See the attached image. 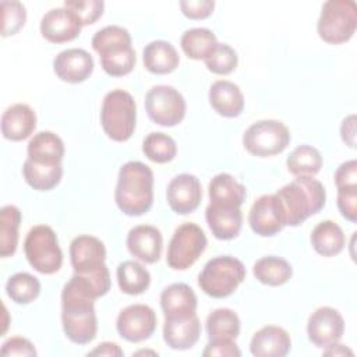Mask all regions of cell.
Returning a JSON list of instances; mask_svg holds the SVG:
<instances>
[{"instance_id":"obj_1","label":"cell","mask_w":357,"mask_h":357,"mask_svg":"<svg viewBox=\"0 0 357 357\" xmlns=\"http://www.w3.org/2000/svg\"><path fill=\"white\" fill-rule=\"evenodd\" d=\"M61 325L67 339L75 344H88L96 337L95 298L74 278L64 284L61 291Z\"/></svg>"},{"instance_id":"obj_2","label":"cell","mask_w":357,"mask_h":357,"mask_svg":"<svg viewBox=\"0 0 357 357\" xmlns=\"http://www.w3.org/2000/svg\"><path fill=\"white\" fill-rule=\"evenodd\" d=\"M117 208L128 216L146 213L153 204V173L138 160L124 163L119 170L114 190Z\"/></svg>"},{"instance_id":"obj_3","label":"cell","mask_w":357,"mask_h":357,"mask_svg":"<svg viewBox=\"0 0 357 357\" xmlns=\"http://www.w3.org/2000/svg\"><path fill=\"white\" fill-rule=\"evenodd\" d=\"M286 213V226H298L318 213L326 201L324 184L308 176H301L276 191Z\"/></svg>"},{"instance_id":"obj_4","label":"cell","mask_w":357,"mask_h":357,"mask_svg":"<svg viewBox=\"0 0 357 357\" xmlns=\"http://www.w3.org/2000/svg\"><path fill=\"white\" fill-rule=\"evenodd\" d=\"M130 32L120 25H107L92 38V47L100 57L102 68L112 77H123L135 67V50Z\"/></svg>"},{"instance_id":"obj_5","label":"cell","mask_w":357,"mask_h":357,"mask_svg":"<svg viewBox=\"0 0 357 357\" xmlns=\"http://www.w3.org/2000/svg\"><path fill=\"white\" fill-rule=\"evenodd\" d=\"M100 124L110 139L116 142L130 139L137 124V103L132 95L124 89L107 92L102 102Z\"/></svg>"},{"instance_id":"obj_6","label":"cell","mask_w":357,"mask_h":357,"mask_svg":"<svg viewBox=\"0 0 357 357\" xmlns=\"http://www.w3.org/2000/svg\"><path fill=\"white\" fill-rule=\"evenodd\" d=\"M245 279V268L243 262L231 255H219L209 259L198 276L201 290L213 297L225 298Z\"/></svg>"},{"instance_id":"obj_7","label":"cell","mask_w":357,"mask_h":357,"mask_svg":"<svg viewBox=\"0 0 357 357\" xmlns=\"http://www.w3.org/2000/svg\"><path fill=\"white\" fill-rule=\"evenodd\" d=\"M357 28V6L353 0H329L324 3L317 22L319 38L331 45L350 40Z\"/></svg>"},{"instance_id":"obj_8","label":"cell","mask_w":357,"mask_h":357,"mask_svg":"<svg viewBox=\"0 0 357 357\" xmlns=\"http://www.w3.org/2000/svg\"><path fill=\"white\" fill-rule=\"evenodd\" d=\"M24 252L29 265L43 275H53L63 265V251L57 234L47 225H36L28 231Z\"/></svg>"},{"instance_id":"obj_9","label":"cell","mask_w":357,"mask_h":357,"mask_svg":"<svg viewBox=\"0 0 357 357\" xmlns=\"http://www.w3.org/2000/svg\"><path fill=\"white\" fill-rule=\"evenodd\" d=\"M208 244L204 230L195 223L180 225L169 243L166 262L174 271H185L192 266Z\"/></svg>"},{"instance_id":"obj_10","label":"cell","mask_w":357,"mask_h":357,"mask_svg":"<svg viewBox=\"0 0 357 357\" xmlns=\"http://www.w3.org/2000/svg\"><path fill=\"white\" fill-rule=\"evenodd\" d=\"M290 142V131L279 120H259L251 124L244 135L243 145L254 156L266 158L283 152Z\"/></svg>"},{"instance_id":"obj_11","label":"cell","mask_w":357,"mask_h":357,"mask_svg":"<svg viewBox=\"0 0 357 357\" xmlns=\"http://www.w3.org/2000/svg\"><path fill=\"white\" fill-rule=\"evenodd\" d=\"M148 117L159 126L173 127L183 121L187 110L184 96L170 85H155L145 95Z\"/></svg>"},{"instance_id":"obj_12","label":"cell","mask_w":357,"mask_h":357,"mask_svg":"<svg viewBox=\"0 0 357 357\" xmlns=\"http://www.w3.org/2000/svg\"><path fill=\"white\" fill-rule=\"evenodd\" d=\"M158 325L155 311L145 304H131L120 311L116 319L119 335L131 343H139L149 339Z\"/></svg>"},{"instance_id":"obj_13","label":"cell","mask_w":357,"mask_h":357,"mask_svg":"<svg viewBox=\"0 0 357 357\" xmlns=\"http://www.w3.org/2000/svg\"><path fill=\"white\" fill-rule=\"evenodd\" d=\"M248 223L254 233L271 237L286 226V213L276 194H265L257 198L248 213Z\"/></svg>"},{"instance_id":"obj_14","label":"cell","mask_w":357,"mask_h":357,"mask_svg":"<svg viewBox=\"0 0 357 357\" xmlns=\"http://www.w3.org/2000/svg\"><path fill=\"white\" fill-rule=\"evenodd\" d=\"M344 332V319L340 312L332 307H319L308 318L307 335L310 342L325 349L339 342Z\"/></svg>"},{"instance_id":"obj_15","label":"cell","mask_w":357,"mask_h":357,"mask_svg":"<svg viewBox=\"0 0 357 357\" xmlns=\"http://www.w3.org/2000/svg\"><path fill=\"white\" fill-rule=\"evenodd\" d=\"M166 199L170 209L177 215H188L194 212L202 199L199 180L190 173L174 176L167 185Z\"/></svg>"},{"instance_id":"obj_16","label":"cell","mask_w":357,"mask_h":357,"mask_svg":"<svg viewBox=\"0 0 357 357\" xmlns=\"http://www.w3.org/2000/svg\"><path fill=\"white\" fill-rule=\"evenodd\" d=\"M70 259L74 273H88L105 266L106 247L95 236L82 234L70 244Z\"/></svg>"},{"instance_id":"obj_17","label":"cell","mask_w":357,"mask_h":357,"mask_svg":"<svg viewBox=\"0 0 357 357\" xmlns=\"http://www.w3.org/2000/svg\"><path fill=\"white\" fill-rule=\"evenodd\" d=\"M201 322L197 312L165 317L163 339L173 350H188L199 339Z\"/></svg>"},{"instance_id":"obj_18","label":"cell","mask_w":357,"mask_h":357,"mask_svg":"<svg viewBox=\"0 0 357 357\" xmlns=\"http://www.w3.org/2000/svg\"><path fill=\"white\" fill-rule=\"evenodd\" d=\"M81 22L75 14L66 8H52L40 20V33L52 43L74 40L81 33Z\"/></svg>"},{"instance_id":"obj_19","label":"cell","mask_w":357,"mask_h":357,"mask_svg":"<svg viewBox=\"0 0 357 357\" xmlns=\"http://www.w3.org/2000/svg\"><path fill=\"white\" fill-rule=\"evenodd\" d=\"M53 70L64 82H84L93 73V59L84 49H66L54 57Z\"/></svg>"},{"instance_id":"obj_20","label":"cell","mask_w":357,"mask_h":357,"mask_svg":"<svg viewBox=\"0 0 357 357\" xmlns=\"http://www.w3.org/2000/svg\"><path fill=\"white\" fill-rule=\"evenodd\" d=\"M162 247V233L152 225L134 226L127 234L128 252L145 264H155L159 261Z\"/></svg>"},{"instance_id":"obj_21","label":"cell","mask_w":357,"mask_h":357,"mask_svg":"<svg viewBox=\"0 0 357 357\" xmlns=\"http://www.w3.org/2000/svg\"><path fill=\"white\" fill-rule=\"evenodd\" d=\"M35 128L36 114L25 103L11 105L1 114V134L6 139L22 141L31 137Z\"/></svg>"},{"instance_id":"obj_22","label":"cell","mask_w":357,"mask_h":357,"mask_svg":"<svg viewBox=\"0 0 357 357\" xmlns=\"http://www.w3.org/2000/svg\"><path fill=\"white\" fill-rule=\"evenodd\" d=\"M290 349V335L283 328L275 325L261 328L250 342V351L255 357H283Z\"/></svg>"},{"instance_id":"obj_23","label":"cell","mask_w":357,"mask_h":357,"mask_svg":"<svg viewBox=\"0 0 357 357\" xmlns=\"http://www.w3.org/2000/svg\"><path fill=\"white\" fill-rule=\"evenodd\" d=\"M205 219L218 240H231L237 237L243 226V213L238 206L209 204L205 209Z\"/></svg>"},{"instance_id":"obj_24","label":"cell","mask_w":357,"mask_h":357,"mask_svg":"<svg viewBox=\"0 0 357 357\" xmlns=\"http://www.w3.org/2000/svg\"><path fill=\"white\" fill-rule=\"evenodd\" d=\"M209 103L212 109L227 119L241 114L244 109V96L240 86L227 79H218L209 88Z\"/></svg>"},{"instance_id":"obj_25","label":"cell","mask_w":357,"mask_h":357,"mask_svg":"<svg viewBox=\"0 0 357 357\" xmlns=\"http://www.w3.org/2000/svg\"><path fill=\"white\" fill-rule=\"evenodd\" d=\"M144 67L158 75L173 73L180 64V56L176 47L166 40H152L142 52Z\"/></svg>"},{"instance_id":"obj_26","label":"cell","mask_w":357,"mask_h":357,"mask_svg":"<svg viewBox=\"0 0 357 357\" xmlns=\"http://www.w3.org/2000/svg\"><path fill=\"white\" fill-rule=\"evenodd\" d=\"M28 159L45 165H61L64 158V142L52 131H40L28 142Z\"/></svg>"},{"instance_id":"obj_27","label":"cell","mask_w":357,"mask_h":357,"mask_svg":"<svg viewBox=\"0 0 357 357\" xmlns=\"http://www.w3.org/2000/svg\"><path fill=\"white\" fill-rule=\"evenodd\" d=\"M209 204L223 206H241L247 197L245 187L229 173H219L212 177L208 185Z\"/></svg>"},{"instance_id":"obj_28","label":"cell","mask_w":357,"mask_h":357,"mask_svg":"<svg viewBox=\"0 0 357 357\" xmlns=\"http://www.w3.org/2000/svg\"><path fill=\"white\" fill-rule=\"evenodd\" d=\"M198 300L194 290L185 283H173L160 293V307L165 317L192 314Z\"/></svg>"},{"instance_id":"obj_29","label":"cell","mask_w":357,"mask_h":357,"mask_svg":"<svg viewBox=\"0 0 357 357\" xmlns=\"http://www.w3.org/2000/svg\"><path fill=\"white\" fill-rule=\"evenodd\" d=\"M311 245L322 257H335L342 252L346 237L342 227L333 220L319 222L311 231Z\"/></svg>"},{"instance_id":"obj_30","label":"cell","mask_w":357,"mask_h":357,"mask_svg":"<svg viewBox=\"0 0 357 357\" xmlns=\"http://www.w3.org/2000/svg\"><path fill=\"white\" fill-rule=\"evenodd\" d=\"M252 273L258 282L266 286H282L293 276L291 265L282 257H262L254 266Z\"/></svg>"},{"instance_id":"obj_31","label":"cell","mask_w":357,"mask_h":357,"mask_svg":"<svg viewBox=\"0 0 357 357\" xmlns=\"http://www.w3.org/2000/svg\"><path fill=\"white\" fill-rule=\"evenodd\" d=\"M22 174L29 187L36 191L53 190L63 177L61 165H45L38 163L26 158L22 166Z\"/></svg>"},{"instance_id":"obj_32","label":"cell","mask_w":357,"mask_h":357,"mask_svg":"<svg viewBox=\"0 0 357 357\" xmlns=\"http://www.w3.org/2000/svg\"><path fill=\"white\" fill-rule=\"evenodd\" d=\"M116 276L120 290L130 296L142 294L151 284L149 272L137 261H124L119 264Z\"/></svg>"},{"instance_id":"obj_33","label":"cell","mask_w":357,"mask_h":357,"mask_svg":"<svg viewBox=\"0 0 357 357\" xmlns=\"http://www.w3.org/2000/svg\"><path fill=\"white\" fill-rule=\"evenodd\" d=\"M206 333L209 340H236L240 335V318L230 308H216L206 318Z\"/></svg>"},{"instance_id":"obj_34","label":"cell","mask_w":357,"mask_h":357,"mask_svg":"<svg viewBox=\"0 0 357 357\" xmlns=\"http://www.w3.org/2000/svg\"><path fill=\"white\" fill-rule=\"evenodd\" d=\"M21 218L15 205H4L0 211V255L3 258L14 255L17 251Z\"/></svg>"},{"instance_id":"obj_35","label":"cell","mask_w":357,"mask_h":357,"mask_svg":"<svg viewBox=\"0 0 357 357\" xmlns=\"http://www.w3.org/2000/svg\"><path fill=\"white\" fill-rule=\"evenodd\" d=\"M286 166L296 177H314L322 167V156L317 148L311 145H300L290 152L286 159Z\"/></svg>"},{"instance_id":"obj_36","label":"cell","mask_w":357,"mask_h":357,"mask_svg":"<svg viewBox=\"0 0 357 357\" xmlns=\"http://www.w3.org/2000/svg\"><path fill=\"white\" fill-rule=\"evenodd\" d=\"M180 45L188 59L205 60V57L218 45V39L208 28H191L181 35Z\"/></svg>"},{"instance_id":"obj_37","label":"cell","mask_w":357,"mask_h":357,"mask_svg":"<svg viewBox=\"0 0 357 357\" xmlns=\"http://www.w3.org/2000/svg\"><path fill=\"white\" fill-rule=\"evenodd\" d=\"M6 293L17 304H29L40 294V282L28 272H18L7 280Z\"/></svg>"},{"instance_id":"obj_38","label":"cell","mask_w":357,"mask_h":357,"mask_svg":"<svg viewBox=\"0 0 357 357\" xmlns=\"http://www.w3.org/2000/svg\"><path fill=\"white\" fill-rule=\"evenodd\" d=\"M142 152L155 163H167L176 158L177 145L174 139L165 132H151L142 142Z\"/></svg>"},{"instance_id":"obj_39","label":"cell","mask_w":357,"mask_h":357,"mask_svg":"<svg viewBox=\"0 0 357 357\" xmlns=\"http://www.w3.org/2000/svg\"><path fill=\"white\" fill-rule=\"evenodd\" d=\"M204 63L211 73L218 75H227L236 70L238 64V56L231 46L218 42L213 50L205 57Z\"/></svg>"},{"instance_id":"obj_40","label":"cell","mask_w":357,"mask_h":357,"mask_svg":"<svg viewBox=\"0 0 357 357\" xmlns=\"http://www.w3.org/2000/svg\"><path fill=\"white\" fill-rule=\"evenodd\" d=\"M1 35L6 36H13L15 35L26 21V10L25 6L20 1H1Z\"/></svg>"},{"instance_id":"obj_41","label":"cell","mask_w":357,"mask_h":357,"mask_svg":"<svg viewBox=\"0 0 357 357\" xmlns=\"http://www.w3.org/2000/svg\"><path fill=\"white\" fill-rule=\"evenodd\" d=\"M64 7L71 10L84 26L96 22L102 17L105 3L100 0H66Z\"/></svg>"},{"instance_id":"obj_42","label":"cell","mask_w":357,"mask_h":357,"mask_svg":"<svg viewBox=\"0 0 357 357\" xmlns=\"http://www.w3.org/2000/svg\"><path fill=\"white\" fill-rule=\"evenodd\" d=\"M337 208L346 220L357 222V187L337 190Z\"/></svg>"},{"instance_id":"obj_43","label":"cell","mask_w":357,"mask_h":357,"mask_svg":"<svg viewBox=\"0 0 357 357\" xmlns=\"http://www.w3.org/2000/svg\"><path fill=\"white\" fill-rule=\"evenodd\" d=\"M1 356L8 357V356H17V357H33L36 356V349L32 344L31 340L21 337V336H13L7 339L0 350Z\"/></svg>"},{"instance_id":"obj_44","label":"cell","mask_w":357,"mask_h":357,"mask_svg":"<svg viewBox=\"0 0 357 357\" xmlns=\"http://www.w3.org/2000/svg\"><path fill=\"white\" fill-rule=\"evenodd\" d=\"M181 13L190 20L208 18L215 8V1L211 0H183L180 1Z\"/></svg>"},{"instance_id":"obj_45","label":"cell","mask_w":357,"mask_h":357,"mask_svg":"<svg viewBox=\"0 0 357 357\" xmlns=\"http://www.w3.org/2000/svg\"><path fill=\"white\" fill-rule=\"evenodd\" d=\"M204 357H238L241 351L234 340L220 339V340H209L206 347L202 351Z\"/></svg>"},{"instance_id":"obj_46","label":"cell","mask_w":357,"mask_h":357,"mask_svg":"<svg viewBox=\"0 0 357 357\" xmlns=\"http://www.w3.org/2000/svg\"><path fill=\"white\" fill-rule=\"evenodd\" d=\"M335 184L339 188L357 187V160L350 159L343 162L335 173Z\"/></svg>"},{"instance_id":"obj_47","label":"cell","mask_w":357,"mask_h":357,"mask_svg":"<svg viewBox=\"0 0 357 357\" xmlns=\"http://www.w3.org/2000/svg\"><path fill=\"white\" fill-rule=\"evenodd\" d=\"M340 137L347 146H356V114H349L343 119L340 124Z\"/></svg>"},{"instance_id":"obj_48","label":"cell","mask_w":357,"mask_h":357,"mask_svg":"<svg viewBox=\"0 0 357 357\" xmlns=\"http://www.w3.org/2000/svg\"><path fill=\"white\" fill-rule=\"evenodd\" d=\"M123 354L124 353L120 349V346L113 342H103L88 353V356H106V357H121Z\"/></svg>"},{"instance_id":"obj_49","label":"cell","mask_w":357,"mask_h":357,"mask_svg":"<svg viewBox=\"0 0 357 357\" xmlns=\"http://www.w3.org/2000/svg\"><path fill=\"white\" fill-rule=\"evenodd\" d=\"M324 356H335V357H344V356H354L353 350L346 347L344 344H340L339 342L328 346L324 349Z\"/></svg>"}]
</instances>
